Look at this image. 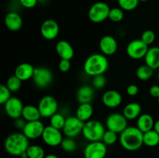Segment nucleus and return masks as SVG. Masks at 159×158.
I'll use <instances>...</instances> for the list:
<instances>
[{"label":"nucleus","instance_id":"1","mask_svg":"<svg viewBox=\"0 0 159 158\" xmlns=\"http://www.w3.org/2000/svg\"><path fill=\"white\" fill-rule=\"evenodd\" d=\"M144 133L137 126H128L119 134V141L121 147L128 151L138 150L144 145Z\"/></svg>","mask_w":159,"mask_h":158},{"label":"nucleus","instance_id":"2","mask_svg":"<svg viewBox=\"0 0 159 158\" xmlns=\"http://www.w3.org/2000/svg\"><path fill=\"white\" fill-rule=\"evenodd\" d=\"M109 68V61L107 56L102 54H93L85 59L83 65L84 72L89 76L104 74Z\"/></svg>","mask_w":159,"mask_h":158},{"label":"nucleus","instance_id":"3","mask_svg":"<svg viewBox=\"0 0 159 158\" xmlns=\"http://www.w3.org/2000/svg\"><path fill=\"white\" fill-rule=\"evenodd\" d=\"M29 146V139L23 133L19 132L9 134L4 143L6 151L15 156H20L27 150Z\"/></svg>","mask_w":159,"mask_h":158},{"label":"nucleus","instance_id":"4","mask_svg":"<svg viewBox=\"0 0 159 158\" xmlns=\"http://www.w3.org/2000/svg\"><path fill=\"white\" fill-rule=\"evenodd\" d=\"M106 130L107 129L102 122L95 119H91L85 122L82 134L85 139L89 142L102 141Z\"/></svg>","mask_w":159,"mask_h":158},{"label":"nucleus","instance_id":"5","mask_svg":"<svg viewBox=\"0 0 159 158\" xmlns=\"http://www.w3.org/2000/svg\"><path fill=\"white\" fill-rule=\"evenodd\" d=\"M111 8L107 2L99 1L93 3L89 8L88 16L90 21L94 23H100L107 20Z\"/></svg>","mask_w":159,"mask_h":158},{"label":"nucleus","instance_id":"6","mask_svg":"<svg viewBox=\"0 0 159 158\" xmlns=\"http://www.w3.org/2000/svg\"><path fill=\"white\" fill-rule=\"evenodd\" d=\"M128 119L123 113L113 112L108 116L106 120L107 129L115 133L120 134L124 130L128 127Z\"/></svg>","mask_w":159,"mask_h":158},{"label":"nucleus","instance_id":"7","mask_svg":"<svg viewBox=\"0 0 159 158\" xmlns=\"http://www.w3.org/2000/svg\"><path fill=\"white\" fill-rule=\"evenodd\" d=\"M37 107L41 115V117L50 119L53 115L57 112L58 104L57 99L54 96L48 94L43 96L40 99Z\"/></svg>","mask_w":159,"mask_h":158},{"label":"nucleus","instance_id":"8","mask_svg":"<svg viewBox=\"0 0 159 158\" xmlns=\"http://www.w3.org/2000/svg\"><path fill=\"white\" fill-rule=\"evenodd\" d=\"M32 79L36 86L40 88H45L51 85L54 80V74L49 68L38 67L35 68Z\"/></svg>","mask_w":159,"mask_h":158},{"label":"nucleus","instance_id":"9","mask_svg":"<svg viewBox=\"0 0 159 158\" xmlns=\"http://www.w3.org/2000/svg\"><path fill=\"white\" fill-rule=\"evenodd\" d=\"M85 122H82L79 118L75 116H68L66 118L62 133L66 137L75 138L82 133Z\"/></svg>","mask_w":159,"mask_h":158},{"label":"nucleus","instance_id":"10","mask_svg":"<svg viewBox=\"0 0 159 158\" xmlns=\"http://www.w3.org/2000/svg\"><path fill=\"white\" fill-rule=\"evenodd\" d=\"M149 47L141 39L131 40L127 44L126 52L127 56L133 60H141L144 58Z\"/></svg>","mask_w":159,"mask_h":158},{"label":"nucleus","instance_id":"11","mask_svg":"<svg viewBox=\"0 0 159 158\" xmlns=\"http://www.w3.org/2000/svg\"><path fill=\"white\" fill-rule=\"evenodd\" d=\"M62 133H61V130L54 128L49 125L45 126L41 138L45 144L49 147H55L61 146L64 139Z\"/></svg>","mask_w":159,"mask_h":158},{"label":"nucleus","instance_id":"12","mask_svg":"<svg viewBox=\"0 0 159 158\" xmlns=\"http://www.w3.org/2000/svg\"><path fill=\"white\" fill-rule=\"evenodd\" d=\"M107 153V145L102 141L89 142L84 149L85 158H105Z\"/></svg>","mask_w":159,"mask_h":158},{"label":"nucleus","instance_id":"13","mask_svg":"<svg viewBox=\"0 0 159 158\" xmlns=\"http://www.w3.org/2000/svg\"><path fill=\"white\" fill-rule=\"evenodd\" d=\"M23 107L24 105L22 101L16 97H11L4 105L6 115L12 119H16L22 117Z\"/></svg>","mask_w":159,"mask_h":158},{"label":"nucleus","instance_id":"14","mask_svg":"<svg viewBox=\"0 0 159 158\" xmlns=\"http://www.w3.org/2000/svg\"><path fill=\"white\" fill-rule=\"evenodd\" d=\"M59 30L58 23L51 19L44 20L40 26V34L47 40H53L57 38Z\"/></svg>","mask_w":159,"mask_h":158},{"label":"nucleus","instance_id":"15","mask_svg":"<svg viewBox=\"0 0 159 158\" xmlns=\"http://www.w3.org/2000/svg\"><path fill=\"white\" fill-rule=\"evenodd\" d=\"M45 125L40 120L27 122L22 133L29 139H36L41 137Z\"/></svg>","mask_w":159,"mask_h":158},{"label":"nucleus","instance_id":"16","mask_svg":"<svg viewBox=\"0 0 159 158\" xmlns=\"http://www.w3.org/2000/svg\"><path fill=\"white\" fill-rule=\"evenodd\" d=\"M99 49L101 54L105 56H112L117 51L118 43L116 39L110 35L103 36L99 40Z\"/></svg>","mask_w":159,"mask_h":158},{"label":"nucleus","instance_id":"17","mask_svg":"<svg viewBox=\"0 0 159 158\" xmlns=\"http://www.w3.org/2000/svg\"><path fill=\"white\" fill-rule=\"evenodd\" d=\"M123 101L122 95L116 90H107L102 94V102L109 108H115L121 105Z\"/></svg>","mask_w":159,"mask_h":158},{"label":"nucleus","instance_id":"18","mask_svg":"<svg viewBox=\"0 0 159 158\" xmlns=\"http://www.w3.org/2000/svg\"><path fill=\"white\" fill-rule=\"evenodd\" d=\"M55 50L61 59L71 60L75 55L73 46L68 41L65 40H59L55 46Z\"/></svg>","mask_w":159,"mask_h":158},{"label":"nucleus","instance_id":"19","mask_svg":"<svg viewBox=\"0 0 159 158\" xmlns=\"http://www.w3.org/2000/svg\"><path fill=\"white\" fill-rule=\"evenodd\" d=\"M4 23L9 30L16 32L23 26V19L17 12H9L5 16Z\"/></svg>","mask_w":159,"mask_h":158},{"label":"nucleus","instance_id":"20","mask_svg":"<svg viewBox=\"0 0 159 158\" xmlns=\"http://www.w3.org/2000/svg\"><path fill=\"white\" fill-rule=\"evenodd\" d=\"M94 98V88L89 85H82L76 92V99L79 104L92 103Z\"/></svg>","mask_w":159,"mask_h":158},{"label":"nucleus","instance_id":"21","mask_svg":"<svg viewBox=\"0 0 159 158\" xmlns=\"http://www.w3.org/2000/svg\"><path fill=\"white\" fill-rule=\"evenodd\" d=\"M35 68L30 63L20 64L15 69V74L22 81H26L33 78Z\"/></svg>","mask_w":159,"mask_h":158},{"label":"nucleus","instance_id":"22","mask_svg":"<svg viewBox=\"0 0 159 158\" xmlns=\"http://www.w3.org/2000/svg\"><path fill=\"white\" fill-rule=\"evenodd\" d=\"M144 63L153 70L159 68V46L149 47L145 57Z\"/></svg>","mask_w":159,"mask_h":158},{"label":"nucleus","instance_id":"23","mask_svg":"<svg viewBox=\"0 0 159 158\" xmlns=\"http://www.w3.org/2000/svg\"><path fill=\"white\" fill-rule=\"evenodd\" d=\"M94 113V108L91 103L79 104L75 112V116L82 122H86L91 120V118Z\"/></svg>","mask_w":159,"mask_h":158},{"label":"nucleus","instance_id":"24","mask_svg":"<svg viewBox=\"0 0 159 158\" xmlns=\"http://www.w3.org/2000/svg\"><path fill=\"white\" fill-rule=\"evenodd\" d=\"M141 105L138 102H130L124 107L123 114L128 120L137 119L141 115Z\"/></svg>","mask_w":159,"mask_h":158},{"label":"nucleus","instance_id":"25","mask_svg":"<svg viewBox=\"0 0 159 158\" xmlns=\"http://www.w3.org/2000/svg\"><path fill=\"white\" fill-rule=\"evenodd\" d=\"M155 122L153 117L148 113H143L137 119L136 126L141 130L142 133H146L148 131L153 129Z\"/></svg>","mask_w":159,"mask_h":158},{"label":"nucleus","instance_id":"26","mask_svg":"<svg viewBox=\"0 0 159 158\" xmlns=\"http://www.w3.org/2000/svg\"><path fill=\"white\" fill-rule=\"evenodd\" d=\"M22 117L26 122H32V121L40 120L41 115L39 111L38 107L33 105H26L23 107Z\"/></svg>","mask_w":159,"mask_h":158},{"label":"nucleus","instance_id":"27","mask_svg":"<svg viewBox=\"0 0 159 158\" xmlns=\"http://www.w3.org/2000/svg\"><path fill=\"white\" fill-rule=\"evenodd\" d=\"M144 145L149 147H155L159 145V134L154 129L144 133Z\"/></svg>","mask_w":159,"mask_h":158},{"label":"nucleus","instance_id":"28","mask_svg":"<svg viewBox=\"0 0 159 158\" xmlns=\"http://www.w3.org/2000/svg\"><path fill=\"white\" fill-rule=\"evenodd\" d=\"M154 71L152 68L148 66L147 64L140 65L136 70V76L139 80L141 81H148L152 78L153 76Z\"/></svg>","mask_w":159,"mask_h":158},{"label":"nucleus","instance_id":"29","mask_svg":"<svg viewBox=\"0 0 159 158\" xmlns=\"http://www.w3.org/2000/svg\"><path fill=\"white\" fill-rule=\"evenodd\" d=\"M65 122H66V118L61 113L57 112L50 118V125L57 129H63Z\"/></svg>","mask_w":159,"mask_h":158},{"label":"nucleus","instance_id":"30","mask_svg":"<svg viewBox=\"0 0 159 158\" xmlns=\"http://www.w3.org/2000/svg\"><path fill=\"white\" fill-rule=\"evenodd\" d=\"M28 158H44L45 151L42 147L39 145H30L26 150Z\"/></svg>","mask_w":159,"mask_h":158},{"label":"nucleus","instance_id":"31","mask_svg":"<svg viewBox=\"0 0 159 158\" xmlns=\"http://www.w3.org/2000/svg\"><path fill=\"white\" fill-rule=\"evenodd\" d=\"M124 18V11L120 7H113L110 9L108 19L113 23H120Z\"/></svg>","mask_w":159,"mask_h":158},{"label":"nucleus","instance_id":"32","mask_svg":"<svg viewBox=\"0 0 159 158\" xmlns=\"http://www.w3.org/2000/svg\"><path fill=\"white\" fill-rule=\"evenodd\" d=\"M22 82L23 81L14 74L7 79L6 85L10 90L11 92H16L21 88Z\"/></svg>","mask_w":159,"mask_h":158},{"label":"nucleus","instance_id":"33","mask_svg":"<svg viewBox=\"0 0 159 158\" xmlns=\"http://www.w3.org/2000/svg\"><path fill=\"white\" fill-rule=\"evenodd\" d=\"M119 7L124 11H133L138 6L139 0H117Z\"/></svg>","mask_w":159,"mask_h":158},{"label":"nucleus","instance_id":"34","mask_svg":"<svg viewBox=\"0 0 159 158\" xmlns=\"http://www.w3.org/2000/svg\"><path fill=\"white\" fill-rule=\"evenodd\" d=\"M118 139H119L118 133L111 131V130L107 129L105 133H104L103 136H102V141L107 146H110L116 143L117 142Z\"/></svg>","mask_w":159,"mask_h":158},{"label":"nucleus","instance_id":"35","mask_svg":"<svg viewBox=\"0 0 159 158\" xmlns=\"http://www.w3.org/2000/svg\"><path fill=\"white\" fill-rule=\"evenodd\" d=\"M61 147L65 152L72 153L77 148V143L75 141L74 138L65 137L62 140L61 143Z\"/></svg>","mask_w":159,"mask_h":158},{"label":"nucleus","instance_id":"36","mask_svg":"<svg viewBox=\"0 0 159 158\" xmlns=\"http://www.w3.org/2000/svg\"><path fill=\"white\" fill-rule=\"evenodd\" d=\"M155 38H156V36H155V32L151 29H147V30L144 31L141 36V40L148 46L152 45L155 42Z\"/></svg>","mask_w":159,"mask_h":158},{"label":"nucleus","instance_id":"37","mask_svg":"<svg viewBox=\"0 0 159 158\" xmlns=\"http://www.w3.org/2000/svg\"><path fill=\"white\" fill-rule=\"evenodd\" d=\"M92 85H93V88L96 89H102L107 85V77H105L104 74L94 76L93 77Z\"/></svg>","mask_w":159,"mask_h":158},{"label":"nucleus","instance_id":"38","mask_svg":"<svg viewBox=\"0 0 159 158\" xmlns=\"http://www.w3.org/2000/svg\"><path fill=\"white\" fill-rule=\"evenodd\" d=\"M11 93H12L11 91L6 85H0V104L1 105H4L5 103L12 97Z\"/></svg>","mask_w":159,"mask_h":158},{"label":"nucleus","instance_id":"39","mask_svg":"<svg viewBox=\"0 0 159 158\" xmlns=\"http://www.w3.org/2000/svg\"><path fill=\"white\" fill-rule=\"evenodd\" d=\"M58 69L63 73H66L71 69V62L69 60L61 59L58 63Z\"/></svg>","mask_w":159,"mask_h":158},{"label":"nucleus","instance_id":"40","mask_svg":"<svg viewBox=\"0 0 159 158\" xmlns=\"http://www.w3.org/2000/svg\"><path fill=\"white\" fill-rule=\"evenodd\" d=\"M19 2L20 5L26 9H32L35 7L38 3L37 0H20Z\"/></svg>","mask_w":159,"mask_h":158},{"label":"nucleus","instance_id":"41","mask_svg":"<svg viewBox=\"0 0 159 158\" xmlns=\"http://www.w3.org/2000/svg\"><path fill=\"white\" fill-rule=\"evenodd\" d=\"M126 92L129 96H135L139 92V88L136 85L131 84V85L127 86V89H126Z\"/></svg>","mask_w":159,"mask_h":158},{"label":"nucleus","instance_id":"42","mask_svg":"<svg viewBox=\"0 0 159 158\" xmlns=\"http://www.w3.org/2000/svg\"><path fill=\"white\" fill-rule=\"evenodd\" d=\"M149 94H150V95L152 96L153 98L158 99L159 97V85H152V86L149 88Z\"/></svg>","mask_w":159,"mask_h":158},{"label":"nucleus","instance_id":"43","mask_svg":"<svg viewBox=\"0 0 159 158\" xmlns=\"http://www.w3.org/2000/svg\"><path fill=\"white\" fill-rule=\"evenodd\" d=\"M26 121L23 119V117H20L18 118V119H15V126L16 128L17 129H20L23 130L24 126L26 125Z\"/></svg>","mask_w":159,"mask_h":158},{"label":"nucleus","instance_id":"44","mask_svg":"<svg viewBox=\"0 0 159 158\" xmlns=\"http://www.w3.org/2000/svg\"><path fill=\"white\" fill-rule=\"evenodd\" d=\"M153 129L155 130V131H156L159 134V119H158V120H156L155 122V125H154Z\"/></svg>","mask_w":159,"mask_h":158},{"label":"nucleus","instance_id":"45","mask_svg":"<svg viewBox=\"0 0 159 158\" xmlns=\"http://www.w3.org/2000/svg\"><path fill=\"white\" fill-rule=\"evenodd\" d=\"M44 158H59V157L55 154H48V155H46Z\"/></svg>","mask_w":159,"mask_h":158},{"label":"nucleus","instance_id":"46","mask_svg":"<svg viewBox=\"0 0 159 158\" xmlns=\"http://www.w3.org/2000/svg\"><path fill=\"white\" fill-rule=\"evenodd\" d=\"M37 1H38V3H42L43 4V3H45L46 2H48V0H37Z\"/></svg>","mask_w":159,"mask_h":158},{"label":"nucleus","instance_id":"47","mask_svg":"<svg viewBox=\"0 0 159 158\" xmlns=\"http://www.w3.org/2000/svg\"><path fill=\"white\" fill-rule=\"evenodd\" d=\"M140 2H148V0H139Z\"/></svg>","mask_w":159,"mask_h":158},{"label":"nucleus","instance_id":"48","mask_svg":"<svg viewBox=\"0 0 159 158\" xmlns=\"http://www.w3.org/2000/svg\"><path fill=\"white\" fill-rule=\"evenodd\" d=\"M11 1H12V2H17V1H20V0H11Z\"/></svg>","mask_w":159,"mask_h":158},{"label":"nucleus","instance_id":"49","mask_svg":"<svg viewBox=\"0 0 159 158\" xmlns=\"http://www.w3.org/2000/svg\"><path fill=\"white\" fill-rule=\"evenodd\" d=\"M158 104H159V97L158 98Z\"/></svg>","mask_w":159,"mask_h":158},{"label":"nucleus","instance_id":"50","mask_svg":"<svg viewBox=\"0 0 159 158\" xmlns=\"http://www.w3.org/2000/svg\"><path fill=\"white\" fill-rule=\"evenodd\" d=\"M82 158H85V156H83V157H82Z\"/></svg>","mask_w":159,"mask_h":158}]
</instances>
